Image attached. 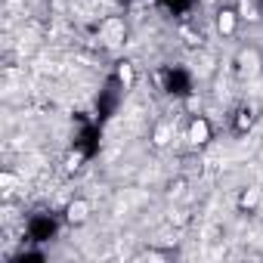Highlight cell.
I'll use <instances>...</instances> for the list:
<instances>
[{"label": "cell", "instance_id": "obj_1", "mask_svg": "<svg viewBox=\"0 0 263 263\" xmlns=\"http://www.w3.org/2000/svg\"><path fill=\"white\" fill-rule=\"evenodd\" d=\"M99 40L105 47H118L121 40H124V25L118 22V19H108L105 25H102V34H99Z\"/></svg>", "mask_w": 263, "mask_h": 263}, {"label": "cell", "instance_id": "obj_2", "mask_svg": "<svg viewBox=\"0 0 263 263\" xmlns=\"http://www.w3.org/2000/svg\"><path fill=\"white\" fill-rule=\"evenodd\" d=\"M239 62H242V75H245V78H257L260 62H257V53H254V50H245L242 56H239Z\"/></svg>", "mask_w": 263, "mask_h": 263}, {"label": "cell", "instance_id": "obj_3", "mask_svg": "<svg viewBox=\"0 0 263 263\" xmlns=\"http://www.w3.org/2000/svg\"><path fill=\"white\" fill-rule=\"evenodd\" d=\"M99 9V0H72V12L78 19H90Z\"/></svg>", "mask_w": 263, "mask_h": 263}, {"label": "cell", "instance_id": "obj_4", "mask_svg": "<svg viewBox=\"0 0 263 263\" xmlns=\"http://www.w3.org/2000/svg\"><path fill=\"white\" fill-rule=\"evenodd\" d=\"M87 201H75L72 207H68V220H72V223H81V220H87Z\"/></svg>", "mask_w": 263, "mask_h": 263}, {"label": "cell", "instance_id": "obj_5", "mask_svg": "<svg viewBox=\"0 0 263 263\" xmlns=\"http://www.w3.org/2000/svg\"><path fill=\"white\" fill-rule=\"evenodd\" d=\"M189 140H192V143H204V140H207V124H204V121H195V124H192Z\"/></svg>", "mask_w": 263, "mask_h": 263}, {"label": "cell", "instance_id": "obj_6", "mask_svg": "<svg viewBox=\"0 0 263 263\" xmlns=\"http://www.w3.org/2000/svg\"><path fill=\"white\" fill-rule=\"evenodd\" d=\"M211 65H214L211 56H201V59H195V72L198 75H207V72H211Z\"/></svg>", "mask_w": 263, "mask_h": 263}, {"label": "cell", "instance_id": "obj_7", "mask_svg": "<svg viewBox=\"0 0 263 263\" xmlns=\"http://www.w3.org/2000/svg\"><path fill=\"white\" fill-rule=\"evenodd\" d=\"M257 201H260V192H257V189H248L245 195H242V204H245V207H251V204H257Z\"/></svg>", "mask_w": 263, "mask_h": 263}, {"label": "cell", "instance_id": "obj_8", "mask_svg": "<svg viewBox=\"0 0 263 263\" xmlns=\"http://www.w3.org/2000/svg\"><path fill=\"white\" fill-rule=\"evenodd\" d=\"M217 25H220V31H223V34H229V31H232V12H223Z\"/></svg>", "mask_w": 263, "mask_h": 263}, {"label": "cell", "instance_id": "obj_9", "mask_svg": "<svg viewBox=\"0 0 263 263\" xmlns=\"http://www.w3.org/2000/svg\"><path fill=\"white\" fill-rule=\"evenodd\" d=\"M155 143H158V146H168V143H171V127H158Z\"/></svg>", "mask_w": 263, "mask_h": 263}, {"label": "cell", "instance_id": "obj_10", "mask_svg": "<svg viewBox=\"0 0 263 263\" xmlns=\"http://www.w3.org/2000/svg\"><path fill=\"white\" fill-rule=\"evenodd\" d=\"M0 186H3L6 192H12V189H16V176H9V174H3V176H0Z\"/></svg>", "mask_w": 263, "mask_h": 263}, {"label": "cell", "instance_id": "obj_11", "mask_svg": "<svg viewBox=\"0 0 263 263\" xmlns=\"http://www.w3.org/2000/svg\"><path fill=\"white\" fill-rule=\"evenodd\" d=\"M242 12H245V19H257V9L248 3V0H242Z\"/></svg>", "mask_w": 263, "mask_h": 263}, {"label": "cell", "instance_id": "obj_12", "mask_svg": "<svg viewBox=\"0 0 263 263\" xmlns=\"http://www.w3.org/2000/svg\"><path fill=\"white\" fill-rule=\"evenodd\" d=\"M217 96H223V99L229 96V81H226V78H223V81H217Z\"/></svg>", "mask_w": 263, "mask_h": 263}, {"label": "cell", "instance_id": "obj_13", "mask_svg": "<svg viewBox=\"0 0 263 263\" xmlns=\"http://www.w3.org/2000/svg\"><path fill=\"white\" fill-rule=\"evenodd\" d=\"M121 81H124V84H130V81H133V75H130L127 65H121Z\"/></svg>", "mask_w": 263, "mask_h": 263}, {"label": "cell", "instance_id": "obj_14", "mask_svg": "<svg viewBox=\"0 0 263 263\" xmlns=\"http://www.w3.org/2000/svg\"><path fill=\"white\" fill-rule=\"evenodd\" d=\"M78 164H81V155H68V164H65V168H68V171H75V168H78Z\"/></svg>", "mask_w": 263, "mask_h": 263}, {"label": "cell", "instance_id": "obj_15", "mask_svg": "<svg viewBox=\"0 0 263 263\" xmlns=\"http://www.w3.org/2000/svg\"><path fill=\"white\" fill-rule=\"evenodd\" d=\"M204 3H211V0H204Z\"/></svg>", "mask_w": 263, "mask_h": 263}]
</instances>
